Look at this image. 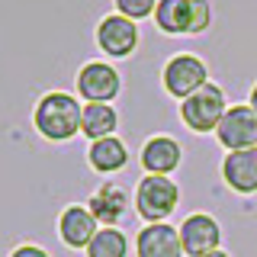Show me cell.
<instances>
[{
  "label": "cell",
  "instance_id": "cell-1",
  "mask_svg": "<svg viewBox=\"0 0 257 257\" xmlns=\"http://www.w3.org/2000/svg\"><path fill=\"white\" fill-rule=\"evenodd\" d=\"M80 119H84V106L77 103L74 93L52 90L32 109V125L36 132L48 142H68L80 132Z\"/></svg>",
  "mask_w": 257,
  "mask_h": 257
},
{
  "label": "cell",
  "instance_id": "cell-2",
  "mask_svg": "<svg viewBox=\"0 0 257 257\" xmlns=\"http://www.w3.org/2000/svg\"><path fill=\"white\" fill-rule=\"evenodd\" d=\"M155 23L164 36H199L212 26L209 0H158Z\"/></svg>",
  "mask_w": 257,
  "mask_h": 257
},
{
  "label": "cell",
  "instance_id": "cell-3",
  "mask_svg": "<svg viewBox=\"0 0 257 257\" xmlns=\"http://www.w3.org/2000/svg\"><path fill=\"white\" fill-rule=\"evenodd\" d=\"M225 112H228L225 90L219 84H212V80H209L206 87H199L193 96L180 100V119H183V125H187L190 132H196V135L215 132L219 122L225 119Z\"/></svg>",
  "mask_w": 257,
  "mask_h": 257
},
{
  "label": "cell",
  "instance_id": "cell-4",
  "mask_svg": "<svg viewBox=\"0 0 257 257\" xmlns=\"http://www.w3.org/2000/svg\"><path fill=\"white\" fill-rule=\"evenodd\" d=\"M180 206V187L171 177H158V174H145L135 187V212L145 222H164L174 209Z\"/></svg>",
  "mask_w": 257,
  "mask_h": 257
},
{
  "label": "cell",
  "instance_id": "cell-5",
  "mask_svg": "<svg viewBox=\"0 0 257 257\" xmlns=\"http://www.w3.org/2000/svg\"><path fill=\"white\" fill-rule=\"evenodd\" d=\"M161 84H164V90L171 93L174 100H187L199 87L209 84V68H206L203 58H196V55H190V52L174 55V58L164 64V71H161Z\"/></svg>",
  "mask_w": 257,
  "mask_h": 257
},
{
  "label": "cell",
  "instance_id": "cell-6",
  "mask_svg": "<svg viewBox=\"0 0 257 257\" xmlns=\"http://www.w3.org/2000/svg\"><path fill=\"white\" fill-rule=\"evenodd\" d=\"M215 139L225 151H244L257 148V112L251 109V103H235L228 106L225 119L215 128Z\"/></svg>",
  "mask_w": 257,
  "mask_h": 257
},
{
  "label": "cell",
  "instance_id": "cell-7",
  "mask_svg": "<svg viewBox=\"0 0 257 257\" xmlns=\"http://www.w3.org/2000/svg\"><path fill=\"white\" fill-rule=\"evenodd\" d=\"M77 93L87 103H112L122 90V77L119 71L106 61H87L77 71Z\"/></svg>",
  "mask_w": 257,
  "mask_h": 257
},
{
  "label": "cell",
  "instance_id": "cell-8",
  "mask_svg": "<svg viewBox=\"0 0 257 257\" xmlns=\"http://www.w3.org/2000/svg\"><path fill=\"white\" fill-rule=\"evenodd\" d=\"M96 45L109 58H128L139 48V26L122 13H109L96 26Z\"/></svg>",
  "mask_w": 257,
  "mask_h": 257
},
{
  "label": "cell",
  "instance_id": "cell-9",
  "mask_svg": "<svg viewBox=\"0 0 257 257\" xmlns=\"http://www.w3.org/2000/svg\"><path fill=\"white\" fill-rule=\"evenodd\" d=\"M180 244H183V254H190V257H203L209 251H219V244H222L219 222L209 212L187 215L180 222Z\"/></svg>",
  "mask_w": 257,
  "mask_h": 257
},
{
  "label": "cell",
  "instance_id": "cell-10",
  "mask_svg": "<svg viewBox=\"0 0 257 257\" xmlns=\"http://www.w3.org/2000/svg\"><path fill=\"white\" fill-rule=\"evenodd\" d=\"M135 257H183L180 228L167 222H151L135 235Z\"/></svg>",
  "mask_w": 257,
  "mask_h": 257
},
{
  "label": "cell",
  "instance_id": "cell-11",
  "mask_svg": "<svg viewBox=\"0 0 257 257\" xmlns=\"http://www.w3.org/2000/svg\"><path fill=\"white\" fill-rule=\"evenodd\" d=\"M96 231H100V222L87 206H64V212L58 215V238L74 251H87Z\"/></svg>",
  "mask_w": 257,
  "mask_h": 257
},
{
  "label": "cell",
  "instance_id": "cell-12",
  "mask_svg": "<svg viewBox=\"0 0 257 257\" xmlns=\"http://www.w3.org/2000/svg\"><path fill=\"white\" fill-rule=\"evenodd\" d=\"M222 180L228 183V190L241 193V196L257 193V148L228 151L222 161Z\"/></svg>",
  "mask_w": 257,
  "mask_h": 257
},
{
  "label": "cell",
  "instance_id": "cell-13",
  "mask_svg": "<svg viewBox=\"0 0 257 257\" xmlns=\"http://www.w3.org/2000/svg\"><path fill=\"white\" fill-rule=\"evenodd\" d=\"M183 161V148L180 142L171 139V135H155V139L145 142L142 148V167L145 174H158V177H167L180 167Z\"/></svg>",
  "mask_w": 257,
  "mask_h": 257
},
{
  "label": "cell",
  "instance_id": "cell-14",
  "mask_svg": "<svg viewBox=\"0 0 257 257\" xmlns=\"http://www.w3.org/2000/svg\"><path fill=\"white\" fill-rule=\"evenodd\" d=\"M87 209L96 215V222H103L106 228H116V222L128 212V193L119 187V183L106 180L90 199H87Z\"/></svg>",
  "mask_w": 257,
  "mask_h": 257
},
{
  "label": "cell",
  "instance_id": "cell-15",
  "mask_svg": "<svg viewBox=\"0 0 257 257\" xmlns=\"http://www.w3.org/2000/svg\"><path fill=\"white\" fill-rule=\"evenodd\" d=\"M87 161L96 174H116L128 164V148L122 139L109 135V139H100V142H90L87 148Z\"/></svg>",
  "mask_w": 257,
  "mask_h": 257
},
{
  "label": "cell",
  "instance_id": "cell-16",
  "mask_svg": "<svg viewBox=\"0 0 257 257\" xmlns=\"http://www.w3.org/2000/svg\"><path fill=\"white\" fill-rule=\"evenodd\" d=\"M119 125V112L109 103H84V119H80V135H87L90 142L109 139Z\"/></svg>",
  "mask_w": 257,
  "mask_h": 257
},
{
  "label": "cell",
  "instance_id": "cell-17",
  "mask_svg": "<svg viewBox=\"0 0 257 257\" xmlns=\"http://www.w3.org/2000/svg\"><path fill=\"white\" fill-rule=\"evenodd\" d=\"M87 257H128V238L119 228L103 225L96 231V238L87 244Z\"/></svg>",
  "mask_w": 257,
  "mask_h": 257
},
{
  "label": "cell",
  "instance_id": "cell-18",
  "mask_svg": "<svg viewBox=\"0 0 257 257\" xmlns=\"http://www.w3.org/2000/svg\"><path fill=\"white\" fill-rule=\"evenodd\" d=\"M112 4H116V13L128 16L132 23L148 20V16H155V10H158V0H112Z\"/></svg>",
  "mask_w": 257,
  "mask_h": 257
},
{
  "label": "cell",
  "instance_id": "cell-19",
  "mask_svg": "<svg viewBox=\"0 0 257 257\" xmlns=\"http://www.w3.org/2000/svg\"><path fill=\"white\" fill-rule=\"evenodd\" d=\"M10 257H48V251H42L39 244H20Z\"/></svg>",
  "mask_w": 257,
  "mask_h": 257
},
{
  "label": "cell",
  "instance_id": "cell-20",
  "mask_svg": "<svg viewBox=\"0 0 257 257\" xmlns=\"http://www.w3.org/2000/svg\"><path fill=\"white\" fill-rule=\"evenodd\" d=\"M247 103H251V109H254V112H257V84H254V87H251V100H247Z\"/></svg>",
  "mask_w": 257,
  "mask_h": 257
},
{
  "label": "cell",
  "instance_id": "cell-21",
  "mask_svg": "<svg viewBox=\"0 0 257 257\" xmlns=\"http://www.w3.org/2000/svg\"><path fill=\"white\" fill-rule=\"evenodd\" d=\"M203 257H231V254H225L222 247H219V251H209V254H203Z\"/></svg>",
  "mask_w": 257,
  "mask_h": 257
}]
</instances>
